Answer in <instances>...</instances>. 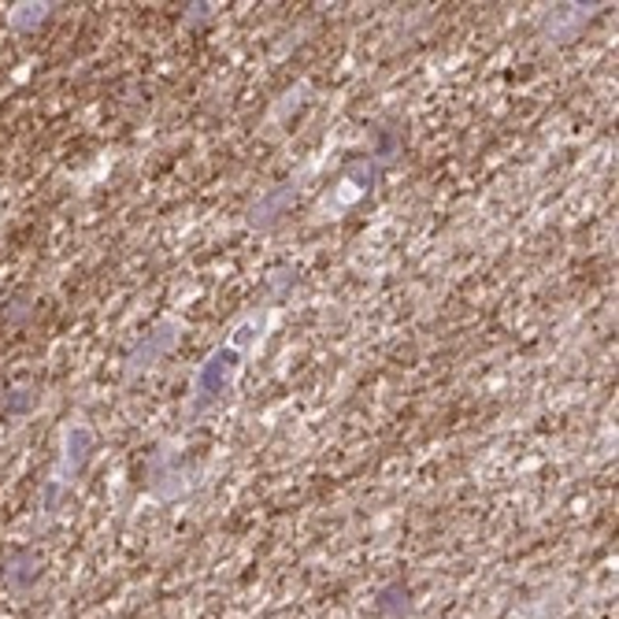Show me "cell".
Returning a JSON list of instances; mask_svg holds the SVG:
<instances>
[{
  "label": "cell",
  "mask_w": 619,
  "mask_h": 619,
  "mask_svg": "<svg viewBox=\"0 0 619 619\" xmlns=\"http://www.w3.org/2000/svg\"><path fill=\"white\" fill-rule=\"evenodd\" d=\"M171 345H175V323H168V327H160L145 345H141V349H138L134 356H130V372H141V367H149L160 353L171 349Z\"/></svg>",
  "instance_id": "7a4b0ae2"
},
{
  "label": "cell",
  "mask_w": 619,
  "mask_h": 619,
  "mask_svg": "<svg viewBox=\"0 0 619 619\" xmlns=\"http://www.w3.org/2000/svg\"><path fill=\"white\" fill-rule=\"evenodd\" d=\"M45 16H49V4H23L19 12H12V27L16 30H30L34 23H41Z\"/></svg>",
  "instance_id": "3957f363"
},
{
  "label": "cell",
  "mask_w": 619,
  "mask_h": 619,
  "mask_svg": "<svg viewBox=\"0 0 619 619\" xmlns=\"http://www.w3.org/2000/svg\"><path fill=\"white\" fill-rule=\"evenodd\" d=\"M260 331H264V316L242 323V327L234 331V338L220 345V349L201 364L197 378H193V405H190L193 412H204L212 400H220L226 394V386L234 383L237 367H242V361H245L248 345L260 342Z\"/></svg>",
  "instance_id": "6da1fadb"
}]
</instances>
